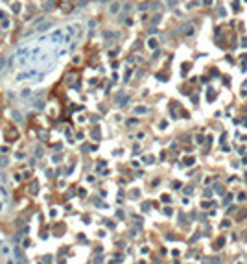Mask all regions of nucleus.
Listing matches in <instances>:
<instances>
[{
    "mask_svg": "<svg viewBox=\"0 0 247 264\" xmlns=\"http://www.w3.org/2000/svg\"><path fill=\"white\" fill-rule=\"evenodd\" d=\"M181 32H183V35H186V37L194 35V24H183V26H181Z\"/></svg>",
    "mask_w": 247,
    "mask_h": 264,
    "instance_id": "1",
    "label": "nucleus"
},
{
    "mask_svg": "<svg viewBox=\"0 0 247 264\" xmlns=\"http://www.w3.org/2000/svg\"><path fill=\"white\" fill-rule=\"evenodd\" d=\"M6 200H7V194L4 188H0V212L6 209Z\"/></svg>",
    "mask_w": 247,
    "mask_h": 264,
    "instance_id": "2",
    "label": "nucleus"
},
{
    "mask_svg": "<svg viewBox=\"0 0 247 264\" xmlns=\"http://www.w3.org/2000/svg\"><path fill=\"white\" fill-rule=\"evenodd\" d=\"M148 48H149V50H157V48H159V41L151 37V39L148 41Z\"/></svg>",
    "mask_w": 247,
    "mask_h": 264,
    "instance_id": "3",
    "label": "nucleus"
},
{
    "mask_svg": "<svg viewBox=\"0 0 247 264\" xmlns=\"http://www.w3.org/2000/svg\"><path fill=\"white\" fill-rule=\"evenodd\" d=\"M48 28H52V24H50V22H44V24H41V26H37V28H35V32L42 33V32H46Z\"/></svg>",
    "mask_w": 247,
    "mask_h": 264,
    "instance_id": "4",
    "label": "nucleus"
},
{
    "mask_svg": "<svg viewBox=\"0 0 247 264\" xmlns=\"http://www.w3.org/2000/svg\"><path fill=\"white\" fill-rule=\"evenodd\" d=\"M199 6H201L199 0H196V2H188V4H186V9H194V7H199Z\"/></svg>",
    "mask_w": 247,
    "mask_h": 264,
    "instance_id": "5",
    "label": "nucleus"
},
{
    "mask_svg": "<svg viewBox=\"0 0 247 264\" xmlns=\"http://www.w3.org/2000/svg\"><path fill=\"white\" fill-rule=\"evenodd\" d=\"M161 22V15H155V17H151V24L155 26V24H159Z\"/></svg>",
    "mask_w": 247,
    "mask_h": 264,
    "instance_id": "6",
    "label": "nucleus"
},
{
    "mask_svg": "<svg viewBox=\"0 0 247 264\" xmlns=\"http://www.w3.org/2000/svg\"><path fill=\"white\" fill-rule=\"evenodd\" d=\"M149 6H151V2H144V4H140V6H138V9L142 11V9H148Z\"/></svg>",
    "mask_w": 247,
    "mask_h": 264,
    "instance_id": "7",
    "label": "nucleus"
},
{
    "mask_svg": "<svg viewBox=\"0 0 247 264\" xmlns=\"http://www.w3.org/2000/svg\"><path fill=\"white\" fill-rule=\"evenodd\" d=\"M118 9H120V6H118V4H113V6H111V13H116Z\"/></svg>",
    "mask_w": 247,
    "mask_h": 264,
    "instance_id": "8",
    "label": "nucleus"
},
{
    "mask_svg": "<svg viewBox=\"0 0 247 264\" xmlns=\"http://www.w3.org/2000/svg\"><path fill=\"white\" fill-rule=\"evenodd\" d=\"M7 28H9V21L6 19V21H2V30H7Z\"/></svg>",
    "mask_w": 247,
    "mask_h": 264,
    "instance_id": "9",
    "label": "nucleus"
},
{
    "mask_svg": "<svg viewBox=\"0 0 247 264\" xmlns=\"http://www.w3.org/2000/svg\"><path fill=\"white\" fill-rule=\"evenodd\" d=\"M218 13H219V17H225V9L223 7H218Z\"/></svg>",
    "mask_w": 247,
    "mask_h": 264,
    "instance_id": "10",
    "label": "nucleus"
},
{
    "mask_svg": "<svg viewBox=\"0 0 247 264\" xmlns=\"http://www.w3.org/2000/svg\"><path fill=\"white\" fill-rule=\"evenodd\" d=\"M136 113H148V109L146 107H136Z\"/></svg>",
    "mask_w": 247,
    "mask_h": 264,
    "instance_id": "11",
    "label": "nucleus"
},
{
    "mask_svg": "<svg viewBox=\"0 0 247 264\" xmlns=\"http://www.w3.org/2000/svg\"><path fill=\"white\" fill-rule=\"evenodd\" d=\"M184 163H186V164H188V166H190V164H194V159H192V157H190V159H186V161H184Z\"/></svg>",
    "mask_w": 247,
    "mask_h": 264,
    "instance_id": "12",
    "label": "nucleus"
},
{
    "mask_svg": "<svg viewBox=\"0 0 247 264\" xmlns=\"http://www.w3.org/2000/svg\"><path fill=\"white\" fill-rule=\"evenodd\" d=\"M100 2H107V0H100Z\"/></svg>",
    "mask_w": 247,
    "mask_h": 264,
    "instance_id": "13",
    "label": "nucleus"
}]
</instances>
